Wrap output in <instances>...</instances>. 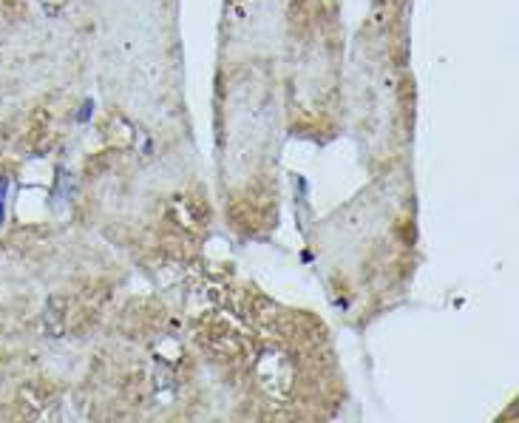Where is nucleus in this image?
I'll return each instance as SVG.
<instances>
[{"mask_svg":"<svg viewBox=\"0 0 519 423\" xmlns=\"http://www.w3.org/2000/svg\"><path fill=\"white\" fill-rule=\"evenodd\" d=\"M9 176H0V225L6 221V196H9Z\"/></svg>","mask_w":519,"mask_h":423,"instance_id":"f257e3e1","label":"nucleus"}]
</instances>
